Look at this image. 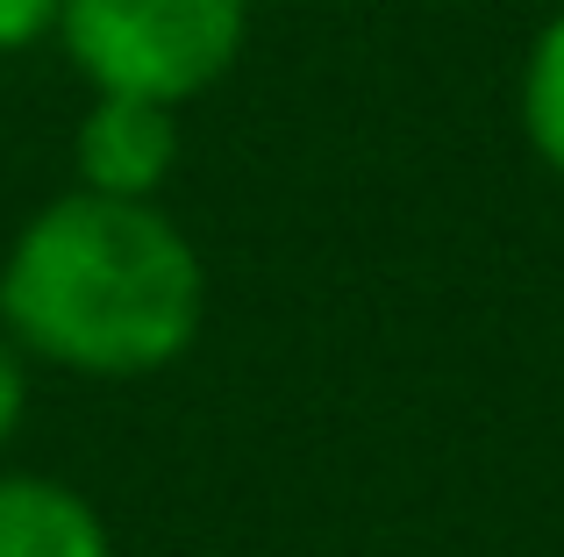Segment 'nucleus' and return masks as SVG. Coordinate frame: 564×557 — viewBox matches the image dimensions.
I'll return each mask as SVG.
<instances>
[{"mask_svg":"<svg viewBox=\"0 0 564 557\" xmlns=\"http://www.w3.org/2000/svg\"><path fill=\"white\" fill-rule=\"evenodd\" d=\"M207 278L180 222L151 200L65 194L14 237L0 265V321L14 350L86 379H137L172 364L200 329Z\"/></svg>","mask_w":564,"mask_h":557,"instance_id":"obj_1","label":"nucleus"},{"mask_svg":"<svg viewBox=\"0 0 564 557\" xmlns=\"http://www.w3.org/2000/svg\"><path fill=\"white\" fill-rule=\"evenodd\" d=\"M57 29L100 94L180 108L236 65L250 0H65Z\"/></svg>","mask_w":564,"mask_h":557,"instance_id":"obj_2","label":"nucleus"},{"mask_svg":"<svg viewBox=\"0 0 564 557\" xmlns=\"http://www.w3.org/2000/svg\"><path fill=\"white\" fill-rule=\"evenodd\" d=\"M180 157V114L165 100L137 94H100L94 114L79 122V179L86 194L115 200H151Z\"/></svg>","mask_w":564,"mask_h":557,"instance_id":"obj_3","label":"nucleus"},{"mask_svg":"<svg viewBox=\"0 0 564 557\" xmlns=\"http://www.w3.org/2000/svg\"><path fill=\"white\" fill-rule=\"evenodd\" d=\"M0 557H115V550L86 493L36 472H8L0 479Z\"/></svg>","mask_w":564,"mask_h":557,"instance_id":"obj_4","label":"nucleus"},{"mask_svg":"<svg viewBox=\"0 0 564 557\" xmlns=\"http://www.w3.org/2000/svg\"><path fill=\"white\" fill-rule=\"evenodd\" d=\"M522 122H529V143L564 172V14L536 36V57H529V79H522Z\"/></svg>","mask_w":564,"mask_h":557,"instance_id":"obj_5","label":"nucleus"},{"mask_svg":"<svg viewBox=\"0 0 564 557\" xmlns=\"http://www.w3.org/2000/svg\"><path fill=\"white\" fill-rule=\"evenodd\" d=\"M65 0H0V51H29L36 36H51Z\"/></svg>","mask_w":564,"mask_h":557,"instance_id":"obj_6","label":"nucleus"},{"mask_svg":"<svg viewBox=\"0 0 564 557\" xmlns=\"http://www.w3.org/2000/svg\"><path fill=\"white\" fill-rule=\"evenodd\" d=\"M29 415V379H22V350L0 336V450L14 444V429H22Z\"/></svg>","mask_w":564,"mask_h":557,"instance_id":"obj_7","label":"nucleus"}]
</instances>
